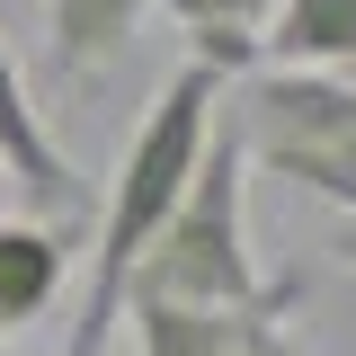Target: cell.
<instances>
[{
	"mask_svg": "<svg viewBox=\"0 0 356 356\" xmlns=\"http://www.w3.org/2000/svg\"><path fill=\"white\" fill-rule=\"evenodd\" d=\"M339 81H356V63H348V72H339Z\"/></svg>",
	"mask_w": 356,
	"mask_h": 356,
	"instance_id": "obj_13",
	"label": "cell"
},
{
	"mask_svg": "<svg viewBox=\"0 0 356 356\" xmlns=\"http://www.w3.org/2000/svg\"><path fill=\"white\" fill-rule=\"evenodd\" d=\"M294 303H303V285L276 276V294L241 312V330H232V348H222V356H312L303 330H294Z\"/></svg>",
	"mask_w": 356,
	"mask_h": 356,
	"instance_id": "obj_10",
	"label": "cell"
},
{
	"mask_svg": "<svg viewBox=\"0 0 356 356\" xmlns=\"http://www.w3.org/2000/svg\"><path fill=\"white\" fill-rule=\"evenodd\" d=\"M0 178L27 187V205L54 214V222H81V214H89V178L72 170V152L54 143L44 107L27 98L18 63H9V44H0Z\"/></svg>",
	"mask_w": 356,
	"mask_h": 356,
	"instance_id": "obj_4",
	"label": "cell"
},
{
	"mask_svg": "<svg viewBox=\"0 0 356 356\" xmlns=\"http://www.w3.org/2000/svg\"><path fill=\"white\" fill-rule=\"evenodd\" d=\"M134 294L205 303V312H250V303L276 294V276H259V250H250V152H241L232 125H214L205 161H196L187 196H178V214L161 222V241L134 267Z\"/></svg>",
	"mask_w": 356,
	"mask_h": 356,
	"instance_id": "obj_2",
	"label": "cell"
},
{
	"mask_svg": "<svg viewBox=\"0 0 356 356\" xmlns=\"http://www.w3.org/2000/svg\"><path fill=\"white\" fill-rule=\"evenodd\" d=\"M152 0H44V54L63 81H98L125 63L134 27H143Z\"/></svg>",
	"mask_w": 356,
	"mask_h": 356,
	"instance_id": "obj_6",
	"label": "cell"
},
{
	"mask_svg": "<svg viewBox=\"0 0 356 356\" xmlns=\"http://www.w3.org/2000/svg\"><path fill=\"white\" fill-rule=\"evenodd\" d=\"M232 134L267 178H285V187H303V196H321L356 222V81H339V72H250Z\"/></svg>",
	"mask_w": 356,
	"mask_h": 356,
	"instance_id": "obj_3",
	"label": "cell"
},
{
	"mask_svg": "<svg viewBox=\"0 0 356 356\" xmlns=\"http://www.w3.org/2000/svg\"><path fill=\"white\" fill-rule=\"evenodd\" d=\"M339 259H348V267H356V222H348V232H339Z\"/></svg>",
	"mask_w": 356,
	"mask_h": 356,
	"instance_id": "obj_11",
	"label": "cell"
},
{
	"mask_svg": "<svg viewBox=\"0 0 356 356\" xmlns=\"http://www.w3.org/2000/svg\"><path fill=\"white\" fill-rule=\"evenodd\" d=\"M72 276V222L54 214H0V339L36 330L44 303Z\"/></svg>",
	"mask_w": 356,
	"mask_h": 356,
	"instance_id": "obj_5",
	"label": "cell"
},
{
	"mask_svg": "<svg viewBox=\"0 0 356 356\" xmlns=\"http://www.w3.org/2000/svg\"><path fill=\"white\" fill-rule=\"evenodd\" d=\"M187 36V63H205L222 81H250L259 72V44H267V18L276 0H161Z\"/></svg>",
	"mask_w": 356,
	"mask_h": 356,
	"instance_id": "obj_7",
	"label": "cell"
},
{
	"mask_svg": "<svg viewBox=\"0 0 356 356\" xmlns=\"http://www.w3.org/2000/svg\"><path fill=\"white\" fill-rule=\"evenodd\" d=\"M0 356H9V339H0Z\"/></svg>",
	"mask_w": 356,
	"mask_h": 356,
	"instance_id": "obj_14",
	"label": "cell"
},
{
	"mask_svg": "<svg viewBox=\"0 0 356 356\" xmlns=\"http://www.w3.org/2000/svg\"><path fill=\"white\" fill-rule=\"evenodd\" d=\"M232 330H241V312L161 303V294H134V303H125V348L134 356H222Z\"/></svg>",
	"mask_w": 356,
	"mask_h": 356,
	"instance_id": "obj_9",
	"label": "cell"
},
{
	"mask_svg": "<svg viewBox=\"0 0 356 356\" xmlns=\"http://www.w3.org/2000/svg\"><path fill=\"white\" fill-rule=\"evenodd\" d=\"M107 356H134V348H125V339H116V348H107Z\"/></svg>",
	"mask_w": 356,
	"mask_h": 356,
	"instance_id": "obj_12",
	"label": "cell"
},
{
	"mask_svg": "<svg viewBox=\"0 0 356 356\" xmlns=\"http://www.w3.org/2000/svg\"><path fill=\"white\" fill-rule=\"evenodd\" d=\"M259 63L267 72H348L356 63V0H276Z\"/></svg>",
	"mask_w": 356,
	"mask_h": 356,
	"instance_id": "obj_8",
	"label": "cell"
},
{
	"mask_svg": "<svg viewBox=\"0 0 356 356\" xmlns=\"http://www.w3.org/2000/svg\"><path fill=\"white\" fill-rule=\"evenodd\" d=\"M222 98H232V81L205 72V63H178L170 81L152 89L125 161H116V196H107V222H98L89 285H81V312H72L63 356H107L116 339H125L134 267H143V250L161 241V222L178 214V196H187V178H196V161H205V143H214V125H222Z\"/></svg>",
	"mask_w": 356,
	"mask_h": 356,
	"instance_id": "obj_1",
	"label": "cell"
}]
</instances>
